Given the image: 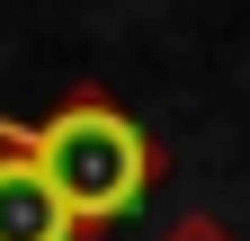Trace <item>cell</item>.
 Wrapping results in <instances>:
<instances>
[{"label":"cell","instance_id":"1","mask_svg":"<svg viewBox=\"0 0 250 241\" xmlns=\"http://www.w3.org/2000/svg\"><path fill=\"white\" fill-rule=\"evenodd\" d=\"M0 143L45 170V188L72 205L81 232L134 215L143 188H152V143H143V125H125L107 99H72V107H54L45 125H9V116H0Z\"/></svg>","mask_w":250,"mask_h":241},{"label":"cell","instance_id":"2","mask_svg":"<svg viewBox=\"0 0 250 241\" xmlns=\"http://www.w3.org/2000/svg\"><path fill=\"white\" fill-rule=\"evenodd\" d=\"M0 241H81L72 205H62L45 188V170L18 161V152H0Z\"/></svg>","mask_w":250,"mask_h":241}]
</instances>
